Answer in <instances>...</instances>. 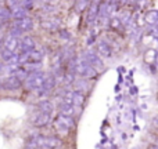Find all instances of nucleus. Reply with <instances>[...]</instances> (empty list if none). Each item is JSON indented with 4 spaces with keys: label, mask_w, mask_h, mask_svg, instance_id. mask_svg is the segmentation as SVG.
Returning a JSON list of instances; mask_svg holds the SVG:
<instances>
[{
    "label": "nucleus",
    "mask_w": 158,
    "mask_h": 149,
    "mask_svg": "<svg viewBox=\"0 0 158 149\" xmlns=\"http://www.w3.org/2000/svg\"><path fill=\"white\" fill-rule=\"evenodd\" d=\"M144 21L150 26H158V10H151L147 11L144 15Z\"/></svg>",
    "instance_id": "obj_14"
},
{
    "label": "nucleus",
    "mask_w": 158,
    "mask_h": 149,
    "mask_svg": "<svg viewBox=\"0 0 158 149\" xmlns=\"http://www.w3.org/2000/svg\"><path fill=\"white\" fill-rule=\"evenodd\" d=\"M2 86L7 90H17L21 87V81H19L14 75H10L8 77H6V80L2 83Z\"/></svg>",
    "instance_id": "obj_9"
},
{
    "label": "nucleus",
    "mask_w": 158,
    "mask_h": 149,
    "mask_svg": "<svg viewBox=\"0 0 158 149\" xmlns=\"http://www.w3.org/2000/svg\"><path fill=\"white\" fill-rule=\"evenodd\" d=\"M96 53H97L101 58H111L112 57V50H111L110 44L107 43L106 40H100V41H98L97 47H96Z\"/></svg>",
    "instance_id": "obj_7"
},
{
    "label": "nucleus",
    "mask_w": 158,
    "mask_h": 149,
    "mask_svg": "<svg viewBox=\"0 0 158 149\" xmlns=\"http://www.w3.org/2000/svg\"><path fill=\"white\" fill-rule=\"evenodd\" d=\"M3 46H4V49L10 50V51H15V50L19 47V40H18V37H15V36L8 35L7 37L4 39V41H3Z\"/></svg>",
    "instance_id": "obj_10"
},
{
    "label": "nucleus",
    "mask_w": 158,
    "mask_h": 149,
    "mask_svg": "<svg viewBox=\"0 0 158 149\" xmlns=\"http://www.w3.org/2000/svg\"><path fill=\"white\" fill-rule=\"evenodd\" d=\"M39 111H42V112H47V113H53V109H54V105H53L50 101H47V100H44V101H42V102H39Z\"/></svg>",
    "instance_id": "obj_18"
},
{
    "label": "nucleus",
    "mask_w": 158,
    "mask_h": 149,
    "mask_svg": "<svg viewBox=\"0 0 158 149\" xmlns=\"http://www.w3.org/2000/svg\"><path fill=\"white\" fill-rule=\"evenodd\" d=\"M85 102V95L81 91H72V105L75 106H81Z\"/></svg>",
    "instance_id": "obj_17"
},
{
    "label": "nucleus",
    "mask_w": 158,
    "mask_h": 149,
    "mask_svg": "<svg viewBox=\"0 0 158 149\" xmlns=\"http://www.w3.org/2000/svg\"><path fill=\"white\" fill-rule=\"evenodd\" d=\"M89 4H90V0H77L74 4V8L77 13H82L83 10H86Z\"/></svg>",
    "instance_id": "obj_20"
},
{
    "label": "nucleus",
    "mask_w": 158,
    "mask_h": 149,
    "mask_svg": "<svg viewBox=\"0 0 158 149\" xmlns=\"http://www.w3.org/2000/svg\"><path fill=\"white\" fill-rule=\"evenodd\" d=\"M75 122H74V117L72 116H67V115H61L57 117V120L54 122V128L58 134L61 135H67L69 134L71 128H74Z\"/></svg>",
    "instance_id": "obj_2"
},
{
    "label": "nucleus",
    "mask_w": 158,
    "mask_h": 149,
    "mask_svg": "<svg viewBox=\"0 0 158 149\" xmlns=\"http://www.w3.org/2000/svg\"><path fill=\"white\" fill-rule=\"evenodd\" d=\"M98 7H100V4L96 2H93L92 4L87 6V22L89 24H93V22L97 19L98 17Z\"/></svg>",
    "instance_id": "obj_8"
},
{
    "label": "nucleus",
    "mask_w": 158,
    "mask_h": 149,
    "mask_svg": "<svg viewBox=\"0 0 158 149\" xmlns=\"http://www.w3.org/2000/svg\"><path fill=\"white\" fill-rule=\"evenodd\" d=\"M60 36H61V37H63V39H69V33L68 32H67V30H60Z\"/></svg>",
    "instance_id": "obj_24"
},
{
    "label": "nucleus",
    "mask_w": 158,
    "mask_h": 149,
    "mask_svg": "<svg viewBox=\"0 0 158 149\" xmlns=\"http://www.w3.org/2000/svg\"><path fill=\"white\" fill-rule=\"evenodd\" d=\"M40 25H42L43 29L47 30V32H53V30H57L58 28H60V22H58V19H56V18L43 19Z\"/></svg>",
    "instance_id": "obj_12"
},
{
    "label": "nucleus",
    "mask_w": 158,
    "mask_h": 149,
    "mask_svg": "<svg viewBox=\"0 0 158 149\" xmlns=\"http://www.w3.org/2000/svg\"><path fill=\"white\" fill-rule=\"evenodd\" d=\"M61 115H67V116H74L75 112H77V106L71 105V104H65V102H60L58 105Z\"/></svg>",
    "instance_id": "obj_15"
},
{
    "label": "nucleus",
    "mask_w": 158,
    "mask_h": 149,
    "mask_svg": "<svg viewBox=\"0 0 158 149\" xmlns=\"http://www.w3.org/2000/svg\"><path fill=\"white\" fill-rule=\"evenodd\" d=\"M11 15L14 17V19L15 18H22V17L27 15V8L22 7L21 4H17L13 7V11H11Z\"/></svg>",
    "instance_id": "obj_16"
},
{
    "label": "nucleus",
    "mask_w": 158,
    "mask_h": 149,
    "mask_svg": "<svg viewBox=\"0 0 158 149\" xmlns=\"http://www.w3.org/2000/svg\"><path fill=\"white\" fill-rule=\"evenodd\" d=\"M13 26L19 29L21 32H28V30H31L33 28V21H32V18L25 15V17H22V18H15Z\"/></svg>",
    "instance_id": "obj_6"
},
{
    "label": "nucleus",
    "mask_w": 158,
    "mask_h": 149,
    "mask_svg": "<svg viewBox=\"0 0 158 149\" xmlns=\"http://www.w3.org/2000/svg\"><path fill=\"white\" fill-rule=\"evenodd\" d=\"M6 2V0H0V4H2V3H4Z\"/></svg>",
    "instance_id": "obj_26"
},
{
    "label": "nucleus",
    "mask_w": 158,
    "mask_h": 149,
    "mask_svg": "<svg viewBox=\"0 0 158 149\" xmlns=\"http://www.w3.org/2000/svg\"><path fill=\"white\" fill-rule=\"evenodd\" d=\"M69 69H71L75 75L81 76V77H83V79H93L97 75L94 68H92V65H90L83 57L72 58V60L69 61Z\"/></svg>",
    "instance_id": "obj_1"
},
{
    "label": "nucleus",
    "mask_w": 158,
    "mask_h": 149,
    "mask_svg": "<svg viewBox=\"0 0 158 149\" xmlns=\"http://www.w3.org/2000/svg\"><path fill=\"white\" fill-rule=\"evenodd\" d=\"M110 26H111L114 30H122L123 29V24L121 22L119 18H112L111 21H110Z\"/></svg>",
    "instance_id": "obj_22"
},
{
    "label": "nucleus",
    "mask_w": 158,
    "mask_h": 149,
    "mask_svg": "<svg viewBox=\"0 0 158 149\" xmlns=\"http://www.w3.org/2000/svg\"><path fill=\"white\" fill-rule=\"evenodd\" d=\"M19 47H21V51H32L33 49H36V43H35V40H33V37L25 36V37H22L21 43H19Z\"/></svg>",
    "instance_id": "obj_13"
},
{
    "label": "nucleus",
    "mask_w": 158,
    "mask_h": 149,
    "mask_svg": "<svg viewBox=\"0 0 158 149\" xmlns=\"http://www.w3.org/2000/svg\"><path fill=\"white\" fill-rule=\"evenodd\" d=\"M0 87H2V81H0Z\"/></svg>",
    "instance_id": "obj_27"
},
{
    "label": "nucleus",
    "mask_w": 158,
    "mask_h": 149,
    "mask_svg": "<svg viewBox=\"0 0 158 149\" xmlns=\"http://www.w3.org/2000/svg\"><path fill=\"white\" fill-rule=\"evenodd\" d=\"M19 4H21L22 7H25L27 10H29L33 6V0H19Z\"/></svg>",
    "instance_id": "obj_23"
},
{
    "label": "nucleus",
    "mask_w": 158,
    "mask_h": 149,
    "mask_svg": "<svg viewBox=\"0 0 158 149\" xmlns=\"http://www.w3.org/2000/svg\"><path fill=\"white\" fill-rule=\"evenodd\" d=\"M83 58L92 65V68H94L96 72H103L104 71L103 60H101V57L97 54V53H94V50H87V51H85Z\"/></svg>",
    "instance_id": "obj_4"
},
{
    "label": "nucleus",
    "mask_w": 158,
    "mask_h": 149,
    "mask_svg": "<svg viewBox=\"0 0 158 149\" xmlns=\"http://www.w3.org/2000/svg\"><path fill=\"white\" fill-rule=\"evenodd\" d=\"M46 73L42 71H36V72H31V73H28L27 79H25L22 83H24L25 88L28 90H36L38 87H40L42 84H43L44 79H46Z\"/></svg>",
    "instance_id": "obj_3"
},
{
    "label": "nucleus",
    "mask_w": 158,
    "mask_h": 149,
    "mask_svg": "<svg viewBox=\"0 0 158 149\" xmlns=\"http://www.w3.org/2000/svg\"><path fill=\"white\" fill-rule=\"evenodd\" d=\"M50 119H52V113L38 111L32 116V119H31V120H32V124L36 126V127H44L46 124H49Z\"/></svg>",
    "instance_id": "obj_5"
},
{
    "label": "nucleus",
    "mask_w": 158,
    "mask_h": 149,
    "mask_svg": "<svg viewBox=\"0 0 158 149\" xmlns=\"http://www.w3.org/2000/svg\"><path fill=\"white\" fill-rule=\"evenodd\" d=\"M143 60H144L146 65H148V66H154V65L157 64V60H158V54H157V51H156L154 49H148V50H146Z\"/></svg>",
    "instance_id": "obj_11"
},
{
    "label": "nucleus",
    "mask_w": 158,
    "mask_h": 149,
    "mask_svg": "<svg viewBox=\"0 0 158 149\" xmlns=\"http://www.w3.org/2000/svg\"><path fill=\"white\" fill-rule=\"evenodd\" d=\"M43 51H39V50L33 49L32 51H29V61H35V62H40L42 58H43Z\"/></svg>",
    "instance_id": "obj_21"
},
{
    "label": "nucleus",
    "mask_w": 158,
    "mask_h": 149,
    "mask_svg": "<svg viewBox=\"0 0 158 149\" xmlns=\"http://www.w3.org/2000/svg\"><path fill=\"white\" fill-rule=\"evenodd\" d=\"M0 44H2V40H0Z\"/></svg>",
    "instance_id": "obj_28"
},
{
    "label": "nucleus",
    "mask_w": 158,
    "mask_h": 149,
    "mask_svg": "<svg viewBox=\"0 0 158 149\" xmlns=\"http://www.w3.org/2000/svg\"><path fill=\"white\" fill-rule=\"evenodd\" d=\"M0 72H3V65L0 64Z\"/></svg>",
    "instance_id": "obj_25"
},
{
    "label": "nucleus",
    "mask_w": 158,
    "mask_h": 149,
    "mask_svg": "<svg viewBox=\"0 0 158 149\" xmlns=\"http://www.w3.org/2000/svg\"><path fill=\"white\" fill-rule=\"evenodd\" d=\"M13 75L15 76V77L18 79V80L22 83V81H24L25 79H27V76H28V71L24 68V66H18V68H17L15 71L13 72Z\"/></svg>",
    "instance_id": "obj_19"
}]
</instances>
